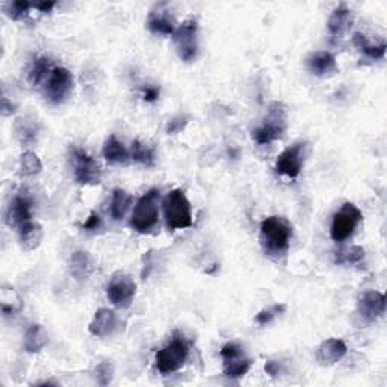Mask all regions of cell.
Instances as JSON below:
<instances>
[{"mask_svg":"<svg viewBox=\"0 0 387 387\" xmlns=\"http://www.w3.org/2000/svg\"><path fill=\"white\" fill-rule=\"evenodd\" d=\"M292 233V224L284 216L273 215L265 218L260 224L259 235L262 250L271 259L283 258L289 251Z\"/></svg>","mask_w":387,"mask_h":387,"instance_id":"1","label":"cell"},{"mask_svg":"<svg viewBox=\"0 0 387 387\" xmlns=\"http://www.w3.org/2000/svg\"><path fill=\"white\" fill-rule=\"evenodd\" d=\"M168 230L176 232L192 227V208L184 189H173L162 201Z\"/></svg>","mask_w":387,"mask_h":387,"instance_id":"2","label":"cell"},{"mask_svg":"<svg viewBox=\"0 0 387 387\" xmlns=\"http://www.w3.org/2000/svg\"><path fill=\"white\" fill-rule=\"evenodd\" d=\"M159 223V189L153 188L145 192L136 201L132 216H130V227L141 235H147L155 230Z\"/></svg>","mask_w":387,"mask_h":387,"instance_id":"3","label":"cell"},{"mask_svg":"<svg viewBox=\"0 0 387 387\" xmlns=\"http://www.w3.org/2000/svg\"><path fill=\"white\" fill-rule=\"evenodd\" d=\"M189 355V345L180 333H174L173 339L160 348L155 357V366L162 375L173 374L184 366Z\"/></svg>","mask_w":387,"mask_h":387,"instance_id":"4","label":"cell"},{"mask_svg":"<svg viewBox=\"0 0 387 387\" xmlns=\"http://www.w3.org/2000/svg\"><path fill=\"white\" fill-rule=\"evenodd\" d=\"M288 127V112L286 106L280 101H274L269 106V111L266 118L264 120V124L255 130H253V140L255 144L259 145H266L271 144L280 138L286 132Z\"/></svg>","mask_w":387,"mask_h":387,"instance_id":"5","label":"cell"},{"mask_svg":"<svg viewBox=\"0 0 387 387\" xmlns=\"http://www.w3.org/2000/svg\"><path fill=\"white\" fill-rule=\"evenodd\" d=\"M363 220L360 209L354 203L347 201L342 204V208L333 215L330 236L334 242H345L347 239L354 235V232L359 227Z\"/></svg>","mask_w":387,"mask_h":387,"instance_id":"6","label":"cell"},{"mask_svg":"<svg viewBox=\"0 0 387 387\" xmlns=\"http://www.w3.org/2000/svg\"><path fill=\"white\" fill-rule=\"evenodd\" d=\"M70 162L73 166V174H75V180L79 185L86 186L100 184L101 168L90 153H86L84 149L71 147Z\"/></svg>","mask_w":387,"mask_h":387,"instance_id":"7","label":"cell"},{"mask_svg":"<svg viewBox=\"0 0 387 387\" xmlns=\"http://www.w3.org/2000/svg\"><path fill=\"white\" fill-rule=\"evenodd\" d=\"M177 53L182 61L192 62L199 50V23L194 18H188L173 34Z\"/></svg>","mask_w":387,"mask_h":387,"instance_id":"8","label":"cell"},{"mask_svg":"<svg viewBox=\"0 0 387 387\" xmlns=\"http://www.w3.org/2000/svg\"><path fill=\"white\" fill-rule=\"evenodd\" d=\"M309 155V142H295L286 150H283L275 162V170L282 176L297 179L301 173Z\"/></svg>","mask_w":387,"mask_h":387,"instance_id":"9","label":"cell"},{"mask_svg":"<svg viewBox=\"0 0 387 387\" xmlns=\"http://www.w3.org/2000/svg\"><path fill=\"white\" fill-rule=\"evenodd\" d=\"M73 88H75V77L71 73L64 67H55L46 80L45 96L50 103L61 105L70 96Z\"/></svg>","mask_w":387,"mask_h":387,"instance_id":"10","label":"cell"},{"mask_svg":"<svg viewBox=\"0 0 387 387\" xmlns=\"http://www.w3.org/2000/svg\"><path fill=\"white\" fill-rule=\"evenodd\" d=\"M136 294V283L127 274L116 273L106 286V297L115 308L126 309Z\"/></svg>","mask_w":387,"mask_h":387,"instance_id":"11","label":"cell"},{"mask_svg":"<svg viewBox=\"0 0 387 387\" xmlns=\"http://www.w3.org/2000/svg\"><path fill=\"white\" fill-rule=\"evenodd\" d=\"M224 362V375L232 379L242 378L251 368V360L245 357L244 349L236 343H225L220 351Z\"/></svg>","mask_w":387,"mask_h":387,"instance_id":"12","label":"cell"},{"mask_svg":"<svg viewBox=\"0 0 387 387\" xmlns=\"http://www.w3.org/2000/svg\"><path fill=\"white\" fill-rule=\"evenodd\" d=\"M32 221V199L26 191L17 192L6 208L5 223L12 229H20L21 225Z\"/></svg>","mask_w":387,"mask_h":387,"instance_id":"13","label":"cell"},{"mask_svg":"<svg viewBox=\"0 0 387 387\" xmlns=\"http://www.w3.org/2000/svg\"><path fill=\"white\" fill-rule=\"evenodd\" d=\"M384 312L386 298L382 292L366 290L359 295V299H357V313L366 323H372V321L382 318Z\"/></svg>","mask_w":387,"mask_h":387,"instance_id":"14","label":"cell"},{"mask_svg":"<svg viewBox=\"0 0 387 387\" xmlns=\"http://www.w3.org/2000/svg\"><path fill=\"white\" fill-rule=\"evenodd\" d=\"M347 343L342 339H327L316 349V362L321 366H333L347 355Z\"/></svg>","mask_w":387,"mask_h":387,"instance_id":"15","label":"cell"},{"mask_svg":"<svg viewBox=\"0 0 387 387\" xmlns=\"http://www.w3.org/2000/svg\"><path fill=\"white\" fill-rule=\"evenodd\" d=\"M308 67L312 75L318 77H327L338 71V61H336V56L333 53L323 50V52L312 53L308 58Z\"/></svg>","mask_w":387,"mask_h":387,"instance_id":"16","label":"cell"},{"mask_svg":"<svg viewBox=\"0 0 387 387\" xmlns=\"http://www.w3.org/2000/svg\"><path fill=\"white\" fill-rule=\"evenodd\" d=\"M116 327V315L111 309H100L94 315L88 330L96 338H106Z\"/></svg>","mask_w":387,"mask_h":387,"instance_id":"17","label":"cell"},{"mask_svg":"<svg viewBox=\"0 0 387 387\" xmlns=\"http://www.w3.org/2000/svg\"><path fill=\"white\" fill-rule=\"evenodd\" d=\"M353 25V12L345 5H340L336 8L330 18H328V32H330L332 38H340V36L345 34L349 26Z\"/></svg>","mask_w":387,"mask_h":387,"instance_id":"18","label":"cell"},{"mask_svg":"<svg viewBox=\"0 0 387 387\" xmlns=\"http://www.w3.org/2000/svg\"><path fill=\"white\" fill-rule=\"evenodd\" d=\"M18 236L21 247L26 251H34L41 245L42 238H45V230H42L41 224L29 221L18 229Z\"/></svg>","mask_w":387,"mask_h":387,"instance_id":"19","label":"cell"},{"mask_svg":"<svg viewBox=\"0 0 387 387\" xmlns=\"http://www.w3.org/2000/svg\"><path fill=\"white\" fill-rule=\"evenodd\" d=\"M94 271V262L86 251H75L70 258V273L77 282L90 279Z\"/></svg>","mask_w":387,"mask_h":387,"instance_id":"20","label":"cell"},{"mask_svg":"<svg viewBox=\"0 0 387 387\" xmlns=\"http://www.w3.org/2000/svg\"><path fill=\"white\" fill-rule=\"evenodd\" d=\"M49 343L46 328L40 324H32L27 328L23 339V348L27 354L40 353Z\"/></svg>","mask_w":387,"mask_h":387,"instance_id":"21","label":"cell"},{"mask_svg":"<svg viewBox=\"0 0 387 387\" xmlns=\"http://www.w3.org/2000/svg\"><path fill=\"white\" fill-rule=\"evenodd\" d=\"M132 195L127 191H124L121 188L114 189L112 199H111V206H109V215H111L115 221L123 220L129 212L130 206H132Z\"/></svg>","mask_w":387,"mask_h":387,"instance_id":"22","label":"cell"},{"mask_svg":"<svg viewBox=\"0 0 387 387\" xmlns=\"http://www.w3.org/2000/svg\"><path fill=\"white\" fill-rule=\"evenodd\" d=\"M147 27L151 34H158V35H173L174 31H176L173 26L171 17L168 16V11H164L160 8L150 12L147 20Z\"/></svg>","mask_w":387,"mask_h":387,"instance_id":"23","label":"cell"},{"mask_svg":"<svg viewBox=\"0 0 387 387\" xmlns=\"http://www.w3.org/2000/svg\"><path fill=\"white\" fill-rule=\"evenodd\" d=\"M103 158L106 159L108 164H126L129 156V151L124 147V144L116 138L115 135H111L105 142L103 147Z\"/></svg>","mask_w":387,"mask_h":387,"instance_id":"24","label":"cell"},{"mask_svg":"<svg viewBox=\"0 0 387 387\" xmlns=\"http://www.w3.org/2000/svg\"><path fill=\"white\" fill-rule=\"evenodd\" d=\"M353 42L354 46L360 50V52L369 58L372 61H379L383 60L386 55V42H382V45H372L369 42V40L366 38V35L357 32L353 36Z\"/></svg>","mask_w":387,"mask_h":387,"instance_id":"25","label":"cell"},{"mask_svg":"<svg viewBox=\"0 0 387 387\" xmlns=\"http://www.w3.org/2000/svg\"><path fill=\"white\" fill-rule=\"evenodd\" d=\"M53 68L55 67H52V60H50V58L47 56L35 58L31 65V70H29V82H31L34 86L40 85L42 80L49 77Z\"/></svg>","mask_w":387,"mask_h":387,"instance_id":"26","label":"cell"},{"mask_svg":"<svg viewBox=\"0 0 387 387\" xmlns=\"http://www.w3.org/2000/svg\"><path fill=\"white\" fill-rule=\"evenodd\" d=\"M129 156L130 159H134L135 162L141 164L144 166H155L156 162V155H155V150L151 147H149L147 144L141 142L140 140H135L132 142V147H130L129 151Z\"/></svg>","mask_w":387,"mask_h":387,"instance_id":"27","label":"cell"},{"mask_svg":"<svg viewBox=\"0 0 387 387\" xmlns=\"http://www.w3.org/2000/svg\"><path fill=\"white\" fill-rule=\"evenodd\" d=\"M0 304H2V313L5 316L14 315L21 309V299L17 295V292L11 286H2L0 290Z\"/></svg>","mask_w":387,"mask_h":387,"instance_id":"28","label":"cell"},{"mask_svg":"<svg viewBox=\"0 0 387 387\" xmlns=\"http://www.w3.org/2000/svg\"><path fill=\"white\" fill-rule=\"evenodd\" d=\"M16 135L18 141L27 147L32 145L36 140H38V126L35 121H31L27 118H21L16 124Z\"/></svg>","mask_w":387,"mask_h":387,"instance_id":"29","label":"cell"},{"mask_svg":"<svg viewBox=\"0 0 387 387\" xmlns=\"http://www.w3.org/2000/svg\"><path fill=\"white\" fill-rule=\"evenodd\" d=\"M42 171V162L34 151H25L20 156V174L23 177H35Z\"/></svg>","mask_w":387,"mask_h":387,"instance_id":"30","label":"cell"},{"mask_svg":"<svg viewBox=\"0 0 387 387\" xmlns=\"http://www.w3.org/2000/svg\"><path fill=\"white\" fill-rule=\"evenodd\" d=\"M364 260V250L359 245H353L334 254L336 265H360Z\"/></svg>","mask_w":387,"mask_h":387,"instance_id":"31","label":"cell"},{"mask_svg":"<svg viewBox=\"0 0 387 387\" xmlns=\"http://www.w3.org/2000/svg\"><path fill=\"white\" fill-rule=\"evenodd\" d=\"M32 8H34V3L20 2V0H16V2H8L3 5V11L6 16L16 21L23 20Z\"/></svg>","mask_w":387,"mask_h":387,"instance_id":"32","label":"cell"},{"mask_svg":"<svg viewBox=\"0 0 387 387\" xmlns=\"http://www.w3.org/2000/svg\"><path fill=\"white\" fill-rule=\"evenodd\" d=\"M286 310H288L286 304H274L271 305V308L260 310L258 315H255V323H258L259 325H268V324H271L277 316L283 315Z\"/></svg>","mask_w":387,"mask_h":387,"instance_id":"33","label":"cell"},{"mask_svg":"<svg viewBox=\"0 0 387 387\" xmlns=\"http://www.w3.org/2000/svg\"><path fill=\"white\" fill-rule=\"evenodd\" d=\"M96 374H97V379H99V384L101 386H106L112 382V375H114V368L111 363L103 362L100 363L97 369H96Z\"/></svg>","mask_w":387,"mask_h":387,"instance_id":"34","label":"cell"},{"mask_svg":"<svg viewBox=\"0 0 387 387\" xmlns=\"http://www.w3.org/2000/svg\"><path fill=\"white\" fill-rule=\"evenodd\" d=\"M188 123H189V116H188V115H177V116H174L173 120L168 121L166 134H168V135L180 134L182 130H184V129L186 127Z\"/></svg>","mask_w":387,"mask_h":387,"instance_id":"35","label":"cell"},{"mask_svg":"<svg viewBox=\"0 0 387 387\" xmlns=\"http://www.w3.org/2000/svg\"><path fill=\"white\" fill-rule=\"evenodd\" d=\"M82 229L88 233H97L103 229V220L96 212H91L90 216L86 218V221L82 224Z\"/></svg>","mask_w":387,"mask_h":387,"instance_id":"36","label":"cell"},{"mask_svg":"<svg viewBox=\"0 0 387 387\" xmlns=\"http://www.w3.org/2000/svg\"><path fill=\"white\" fill-rule=\"evenodd\" d=\"M159 96H160L159 86H145L142 90V100L147 101V103H155Z\"/></svg>","mask_w":387,"mask_h":387,"instance_id":"37","label":"cell"},{"mask_svg":"<svg viewBox=\"0 0 387 387\" xmlns=\"http://www.w3.org/2000/svg\"><path fill=\"white\" fill-rule=\"evenodd\" d=\"M280 371H282V363H279V362H268L265 364V372L271 378L279 377Z\"/></svg>","mask_w":387,"mask_h":387,"instance_id":"38","label":"cell"},{"mask_svg":"<svg viewBox=\"0 0 387 387\" xmlns=\"http://www.w3.org/2000/svg\"><path fill=\"white\" fill-rule=\"evenodd\" d=\"M14 112H16V106H14L12 103H10V100L6 96L2 97V115L3 116H10L12 115Z\"/></svg>","mask_w":387,"mask_h":387,"instance_id":"39","label":"cell"},{"mask_svg":"<svg viewBox=\"0 0 387 387\" xmlns=\"http://www.w3.org/2000/svg\"><path fill=\"white\" fill-rule=\"evenodd\" d=\"M55 6H56V2H36V3H34L35 10H38L40 12H45V14L52 11Z\"/></svg>","mask_w":387,"mask_h":387,"instance_id":"40","label":"cell"}]
</instances>
